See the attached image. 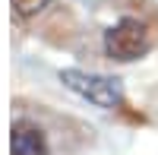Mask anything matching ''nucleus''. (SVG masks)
<instances>
[{
    "instance_id": "f257e3e1",
    "label": "nucleus",
    "mask_w": 158,
    "mask_h": 155,
    "mask_svg": "<svg viewBox=\"0 0 158 155\" xmlns=\"http://www.w3.org/2000/svg\"><path fill=\"white\" fill-rule=\"evenodd\" d=\"M152 41H155L152 29L142 19H136V16H127V19H120L117 25H111V29L104 32V51H108V57L117 60V63L139 60L152 48Z\"/></svg>"
},
{
    "instance_id": "f03ea898",
    "label": "nucleus",
    "mask_w": 158,
    "mask_h": 155,
    "mask_svg": "<svg viewBox=\"0 0 158 155\" xmlns=\"http://www.w3.org/2000/svg\"><path fill=\"white\" fill-rule=\"evenodd\" d=\"M60 82L76 92L79 98L92 101L98 108H117L123 101V89L117 79L111 76H101V73H85V70H63L60 73Z\"/></svg>"
},
{
    "instance_id": "7ed1b4c3",
    "label": "nucleus",
    "mask_w": 158,
    "mask_h": 155,
    "mask_svg": "<svg viewBox=\"0 0 158 155\" xmlns=\"http://www.w3.org/2000/svg\"><path fill=\"white\" fill-rule=\"evenodd\" d=\"M10 152L13 155H48V136L35 120H16L10 133Z\"/></svg>"
},
{
    "instance_id": "20e7f679",
    "label": "nucleus",
    "mask_w": 158,
    "mask_h": 155,
    "mask_svg": "<svg viewBox=\"0 0 158 155\" xmlns=\"http://www.w3.org/2000/svg\"><path fill=\"white\" fill-rule=\"evenodd\" d=\"M48 3H51V0H13V10H16V16L32 19V16H38Z\"/></svg>"
}]
</instances>
